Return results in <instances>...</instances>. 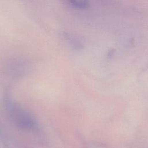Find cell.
<instances>
[{"mask_svg":"<svg viewBox=\"0 0 148 148\" xmlns=\"http://www.w3.org/2000/svg\"><path fill=\"white\" fill-rule=\"evenodd\" d=\"M5 105L10 119L17 128L29 131L36 127V123L34 117L20 103L8 99L6 100Z\"/></svg>","mask_w":148,"mask_h":148,"instance_id":"6da1fadb","label":"cell"},{"mask_svg":"<svg viewBox=\"0 0 148 148\" xmlns=\"http://www.w3.org/2000/svg\"><path fill=\"white\" fill-rule=\"evenodd\" d=\"M63 38L73 49H79L82 47V42H80L79 38L74 34L67 32H64L63 33Z\"/></svg>","mask_w":148,"mask_h":148,"instance_id":"7a4b0ae2","label":"cell"},{"mask_svg":"<svg viewBox=\"0 0 148 148\" xmlns=\"http://www.w3.org/2000/svg\"><path fill=\"white\" fill-rule=\"evenodd\" d=\"M71 5L76 8L84 9L89 6L88 0H66Z\"/></svg>","mask_w":148,"mask_h":148,"instance_id":"3957f363","label":"cell"}]
</instances>
